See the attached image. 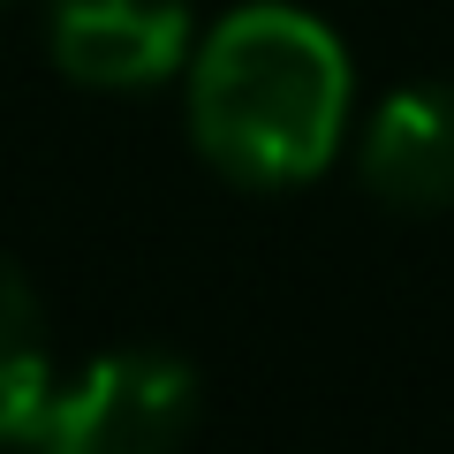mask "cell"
<instances>
[{"label":"cell","mask_w":454,"mask_h":454,"mask_svg":"<svg viewBox=\"0 0 454 454\" xmlns=\"http://www.w3.org/2000/svg\"><path fill=\"white\" fill-rule=\"evenodd\" d=\"M197 432V372L175 348H106L31 424L38 454H182Z\"/></svg>","instance_id":"cell-2"},{"label":"cell","mask_w":454,"mask_h":454,"mask_svg":"<svg viewBox=\"0 0 454 454\" xmlns=\"http://www.w3.org/2000/svg\"><path fill=\"white\" fill-rule=\"evenodd\" d=\"M364 190L394 212H454V83H402L364 121Z\"/></svg>","instance_id":"cell-4"},{"label":"cell","mask_w":454,"mask_h":454,"mask_svg":"<svg viewBox=\"0 0 454 454\" xmlns=\"http://www.w3.org/2000/svg\"><path fill=\"white\" fill-rule=\"evenodd\" d=\"M46 394H53L46 310H38V288L23 280V265L0 258V447L8 439H31Z\"/></svg>","instance_id":"cell-5"},{"label":"cell","mask_w":454,"mask_h":454,"mask_svg":"<svg viewBox=\"0 0 454 454\" xmlns=\"http://www.w3.org/2000/svg\"><path fill=\"white\" fill-rule=\"evenodd\" d=\"M46 46L83 91H152L190 68V0H53Z\"/></svg>","instance_id":"cell-3"},{"label":"cell","mask_w":454,"mask_h":454,"mask_svg":"<svg viewBox=\"0 0 454 454\" xmlns=\"http://www.w3.org/2000/svg\"><path fill=\"white\" fill-rule=\"evenodd\" d=\"M356 68L318 16L288 0H250L197 38L190 145L235 190H295L348 137Z\"/></svg>","instance_id":"cell-1"}]
</instances>
